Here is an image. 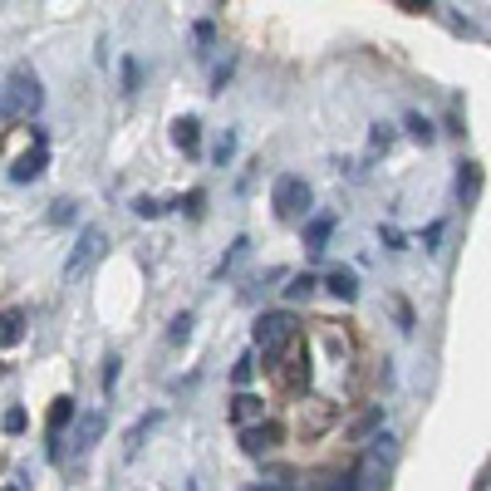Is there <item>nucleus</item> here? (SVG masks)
<instances>
[{"label":"nucleus","mask_w":491,"mask_h":491,"mask_svg":"<svg viewBox=\"0 0 491 491\" xmlns=\"http://www.w3.org/2000/svg\"><path fill=\"white\" fill-rule=\"evenodd\" d=\"M270 207H276L280 222H310V207H315L310 182L300 177V172H280L276 187H270Z\"/></svg>","instance_id":"7ed1b4c3"},{"label":"nucleus","mask_w":491,"mask_h":491,"mask_svg":"<svg viewBox=\"0 0 491 491\" xmlns=\"http://www.w3.org/2000/svg\"><path fill=\"white\" fill-rule=\"evenodd\" d=\"M256 491H290V487H270V481H261V487Z\"/></svg>","instance_id":"4c0bfd02"},{"label":"nucleus","mask_w":491,"mask_h":491,"mask_svg":"<svg viewBox=\"0 0 491 491\" xmlns=\"http://www.w3.org/2000/svg\"><path fill=\"white\" fill-rule=\"evenodd\" d=\"M378 241H384V251H408V236L398 231L394 222H384V226H378Z\"/></svg>","instance_id":"7c9ffc66"},{"label":"nucleus","mask_w":491,"mask_h":491,"mask_svg":"<svg viewBox=\"0 0 491 491\" xmlns=\"http://www.w3.org/2000/svg\"><path fill=\"white\" fill-rule=\"evenodd\" d=\"M143 89V65L133 54H123V94H138Z\"/></svg>","instance_id":"b1692460"},{"label":"nucleus","mask_w":491,"mask_h":491,"mask_svg":"<svg viewBox=\"0 0 491 491\" xmlns=\"http://www.w3.org/2000/svg\"><path fill=\"white\" fill-rule=\"evenodd\" d=\"M246 251H251V236H236V241H231V251H226V256H222V266H216V276H226V270H236V266H241V261H246Z\"/></svg>","instance_id":"412c9836"},{"label":"nucleus","mask_w":491,"mask_h":491,"mask_svg":"<svg viewBox=\"0 0 491 491\" xmlns=\"http://www.w3.org/2000/svg\"><path fill=\"white\" fill-rule=\"evenodd\" d=\"M172 207H177V212H187V216H192V222H197V216L207 212V192H202V187H192V192H182Z\"/></svg>","instance_id":"4be33fe9"},{"label":"nucleus","mask_w":491,"mask_h":491,"mask_svg":"<svg viewBox=\"0 0 491 491\" xmlns=\"http://www.w3.org/2000/svg\"><path fill=\"white\" fill-rule=\"evenodd\" d=\"M187 491H197V487H187Z\"/></svg>","instance_id":"ea45409f"},{"label":"nucleus","mask_w":491,"mask_h":491,"mask_svg":"<svg viewBox=\"0 0 491 491\" xmlns=\"http://www.w3.org/2000/svg\"><path fill=\"white\" fill-rule=\"evenodd\" d=\"M44 168H50V148H30L11 162V182H35Z\"/></svg>","instance_id":"f8f14e48"},{"label":"nucleus","mask_w":491,"mask_h":491,"mask_svg":"<svg viewBox=\"0 0 491 491\" xmlns=\"http://www.w3.org/2000/svg\"><path fill=\"white\" fill-rule=\"evenodd\" d=\"M330 491H363V472H359V462H354V467L349 472H344V477L339 481H334V487Z\"/></svg>","instance_id":"473e14b6"},{"label":"nucleus","mask_w":491,"mask_h":491,"mask_svg":"<svg viewBox=\"0 0 491 491\" xmlns=\"http://www.w3.org/2000/svg\"><path fill=\"white\" fill-rule=\"evenodd\" d=\"M192 315H177V320H172L168 324V344H187V339H192Z\"/></svg>","instance_id":"c85d7f7f"},{"label":"nucleus","mask_w":491,"mask_h":491,"mask_svg":"<svg viewBox=\"0 0 491 491\" xmlns=\"http://www.w3.org/2000/svg\"><path fill=\"white\" fill-rule=\"evenodd\" d=\"M315 290H320V276H315V270H300V276H290L285 300H310Z\"/></svg>","instance_id":"6ab92c4d"},{"label":"nucleus","mask_w":491,"mask_h":491,"mask_svg":"<svg viewBox=\"0 0 491 491\" xmlns=\"http://www.w3.org/2000/svg\"><path fill=\"white\" fill-rule=\"evenodd\" d=\"M251 339H256L261 354H266V363H276L290 344H300V320L290 310H266L256 320V330H251ZM266 363H261V369H266Z\"/></svg>","instance_id":"f03ea898"},{"label":"nucleus","mask_w":491,"mask_h":491,"mask_svg":"<svg viewBox=\"0 0 491 491\" xmlns=\"http://www.w3.org/2000/svg\"><path fill=\"white\" fill-rule=\"evenodd\" d=\"M104 427H108V413H84L74 427V457H89L94 452V442L104 438Z\"/></svg>","instance_id":"1a4fd4ad"},{"label":"nucleus","mask_w":491,"mask_h":491,"mask_svg":"<svg viewBox=\"0 0 491 491\" xmlns=\"http://www.w3.org/2000/svg\"><path fill=\"white\" fill-rule=\"evenodd\" d=\"M398 11H408V15H423V11H433V0H398Z\"/></svg>","instance_id":"c9c22d12"},{"label":"nucleus","mask_w":491,"mask_h":491,"mask_svg":"<svg viewBox=\"0 0 491 491\" xmlns=\"http://www.w3.org/2000/svg\"><path fill=\"white\" fill-rule=\"evenodd\" d=\"M334 226H339V216H330V212H320V216H310V222H305V251H310V256H320L324 246H330Z\"/></svg>","instance_id":"9b49d317"},{"label":"nucleus","mask_w":491,"mask_h":491,"mask_svg":"<svg viewBox=\"0 0 491 491\" xmlns=\"http://www.w3.org/2000/svg\"><path fill=\"white\" fill-rule=\"evenodd\" d=\"M452 192H457L462 207H472L481 197V162H457V182H452Z\"/></svg>","instance_id":"9d476101"},{"label":"nucleus","mask_w":491,"mask_h":491,"mask_svg":"<svg viewBox=\"0 0 491 491\" xmlns=\"http://www.w3.org/2000/svg\"><path fill=\"white\" fill-rule=\"evenodd\" d=\"M231 69H236V59H226V65H216V74H212V94H222V89H226V79H231Z\"/></svg>","instance_id":"f704fd0d"},{"label":"nucleus","mask_w":491,"mask_h":491,"mask_svg":"<svg viewBox=\"0 0 491 491\" xmlns=\"http://www.w3.org/2000/svg\"><path fill=\"white\" fill-rule=\"evenodd\" d=\"M251 378H256V354H241V359H236V369H231L236 394H246V388H251Z\"/></svg>","instance_id":"aec40b11"},{"label":"nucleus","mask_w":491,"mask_h":491,"mask_svg":"<svg viewBox=\"0 0 491 491\" xmlns=\"http://www.w3.org/2000/svg\"><path fill=\"white\" fill-rule=\"evenodd\" d=\"M25 339V315L20 310H0V349H15Z\"/></svg>","instance_id":"f3484780"},{"label":"nucleus","mask_w":491,"mask_h":491,"mask_svg":"<svg viewBox=\"0 0 491 491\" xmlns=\"http://www.w3.org/2000/svg\"><path fill=\"white\" fill-rule=\"evenodd\" d=\"M5 491H20V487H5Z\"/></svg>","instance_id":"58836bf2"},{"label":"nucleus","mask_w":491,"mask_h":491,"mask_svg":"<svg viewBox=\"0 0 491 491\" xmlns=\"http://www.w3.org/2000/svg\"><path fill=\"white\" fill-rule=\"evenodd\" d=\"M69 423H74V398H54L50 417H44V433H50V457H59V438H65Z\"/></svg>","instance_id":"6e6552de"},{"label":"nucleus","mask_w":491,"mask_h":491,"mask_svg":"<svg viewBox=\"0 0 491 491\" xmlns=\"http://www.w3.org/2000/svg\"><path fill=\"white\" fill-rule=\"evenodd\" d=\"M0 427H5L11 438H20L25 427H30V413H25V408H5V417H0Z\"/></svg>","instance_id":"cd10ccee"},{"label":"nucleus","mask_w":491,"mask_h":491,"mask_svg":"<svg viewBox=\"0 0 491 491\" xmlns=\"http://www.w3.org/2000/svg\"><path fill=\"white\" fill-rule=\"evenodd\" d=\"M442 231H448V222H442V216H438V222H427L423 236H417V241H423V251H438V246H442Z\"/></svg>","instance_id":"2f4dec72"},{"label":"nucleus","mask_w":491,"mask_h":491,"mask_svg":"<svg viewBox=\"0 0 491 491\" xmlns=\"http://www.w3.org/2000/svg\"><path fill=\"white\" fill-rule=\"evenodd\" d=\"M197 40L212 44V40H216V25H212V20H197Z\"/></svg>","instance_id":"e433bc0d"},{"label":"nucleus","mask_w":491,"mask_h":491,"mask_svg":"<svg viewBox=\"0 0 491 491\" xmlns=\"http://www.w3.org/2000/svg\"><path fill=\"white\" fill-rule=\"evenodd\" d=\"M172 143H177L187 158H197V152H202V123H197V118H177V123H172Z\"/></svg>","instance_id":"4468645a"},{"label":"nucleus","mask_w":491,"mask_h":491,"mask_svg":"<svg viewBox=\"0 0 491 491\" xmlns=\"http://www.w3.org/2000/svg\"><path fill=\"white\" fill-rule=\"evenodd\" d=\"M104 246H108L104 226H84V231L74 236V251H69V261H65V276H69V280L84 276V270L94 266L98 256H104Z\"/></svg>","instance_id":"20e7f679"},{"label":"nucleus","mask_w":491,"mask_h":491,"mask_svg":"<svg viewBox=\"0 0 491 491\" xmlns=\"http://www.w3.org/2000/svg\"><path fill=\"white\" fill-rule=\"evenodd\" d=\"M320 285L330 290L334 300H344V305H354V300H359V276H354V270H344V266H334Z\"/></svg>","instance_id":"ddd939ff"},{"label":"nucleus","mask_w":491,"mask_h":491,"mask_svg":"<svg viewBox=\"0 0 491 491\" xmlns=\"http://www.w3.org/2000/svg\"><path fill=\"white\" fill-rule=\"evenodd\" d=\"M226 417H231L236 427H256V423H266V398L261 394H251V388H246V394H236L231 398V408H226Z\"/></svg>","instance_id":"0eeeda50"},{"label":"nucleus","mask_w":491,"mask_h":491,"mask_svg":"<svg viewBox=\"0 0 491 491\" xmlns=\"http://www.w3.org/2000/svg\"><path fill=\"white\" fill-rule=\"evenodd\" d=\"M413 324H417L413 305H408V300H398V330H403V334H413Z\"/></svg>","instance_id":"72a5a7b5"},{"label":"nucleus","mask_w":491,"mask_h":491,"mask_svg":"<svg viewBox=\"0 0 491 491\" xmlns=\"http://www.w3.org/2000/svg\"><path fill=\"white\" fill-rule=\"evenodd\" d=\"M394 138H398L394 123H374V129H369V148H374V152H388V148H394Z\"/></svg>","instance_id":"a878e982"},{"label":"nucleus","mask_w":491,"mask_h":491,"mask_svg":"<svg viewBox=\"0 0 491 491\" xmlns=\"http://www.w3.org/2000/svg\"><path fill=\"white\" fill-rule=\"evenodd\" d=\"M162 417H168V413H162V408H152V413H143V417H138V423H133V427H129V438H123V452H129V457H138V448H143V438H148V433H152V427H158V423H162Z\"/></svg>","instance_id":"dca6fc26"},{"label":"nucleus","mask_w":491,"mask_h":491,"mask_svg":"<svg viewBox=\"0 0 491 491\" xmlns=\"http://www.w3.org/2000/svg\"><path fill=\"white\" fill-rule=\"evenodd\" d=\"M118 374H123V359H118V354H108V359H104V374H98L104 394H113V388H118Z\"/></svg>","instance_id":"c756f323"},{"label":"nucleus","mask_w":491,"mask_h":491,"mask_svg":"<svg viewBox=\"0 0 491 491\" xmlns=\"http://www.w3.org/2000/svg\"><path fill=\"white\" fill-rule=\"evenodd\" d=\"M378 427H384V403H374L369 413H359V423H354V438H359V442H374Z\"/></svg>","instance_id":"a211bd4d"},{"label":"nucleus","mask_w":491,"mask_h":491,"mask_svg":"<svg viewBox=\"0 0 491 491\" xmlns=\"http://www.w3.org/2000/svg\"><path fill=\"white\" fill-rule=\"evenodd\" d=\"M162 212H168V202H158V197H133V216H143V222H158Z\"/></svg>","instance_id":"393cba45"},{"label":"nucleus","mask_w":491,"mask_h":491,"mask_svg":"<svg viewBox=\"0 0 491 491\" xmlns=\"http://www.w3.org/2000/svg\"><path fill=\"white\" fill-rule=\"evenodd\" d=\"M280 438H285V427L266 417V423H256V427H246V433H241V452H246V457H266V452L280 448Z\"/></svg>","instance_id":"423d86ee"},{"label":"nucleus","mask_w":491,"mask_h":491,"mask_svg":"<svg viewBox=\"0 0 491 491\" xmlns=\"http://www.w3.org/2000/svg\"><path fill=\"white\" fill-rule=\"evenodd\" d=\"M334 417H339V408H334L330 398H305V403L295 408V427L305 433V438H320Z\"/></svg>","instance_id":"39448f33"},{"label":"nucleus","mask_w":491,"mask_h":491,"mask_svg":"<svg viewBox=\"0 0 491 491\" xmlns=\"http://www.w3.org/2000/svg\"><path fill=\"white\" fill-rule=\"evenodd\" d=\"M44 108V89H40V74L30 65H15L5 89H0V113L5 118H35Z\"/></svg>","instance_id":"f257e3e1"},{"label":"nucleus","mask_w":491,"mask_h":491,"mask_svg":"<svg viewBox=\"0 0 491 491\" xmlns=\"http://www.w3.org/2000/svg\"><path fill=\"white\" fill-rule=\"evenodd\" d=\"M231 158H236V129H226L222 138H216V148H212V162L216 168H231Z\"/></svg>","instance_id":"5701e85b"},{"label":"nucleus","mask_w":491,"mask_h":491,"mask_svg":"<svg viewBox=\"0 0 491 491\" xmlns=\"http://www.w3.org/2000/svg\"><path fill=\"white\" fill-rule=\"evenodd\" d=\"M403 129H408V138L423 143V148H433V143H438V123H433L427 113H417V108H408V113H403Z\"/></svg>","instance_id":"2eb2a0df"},{"label":"nucleus","mask_w":491,"mask_h":491,"mask_svg":"<svg viewBox=\"0 0 491 491\" xmlns=\"http://www.w3.org/2000/svg\"><path fill=\"white\" fill-rule=\"evenodd\" d=\"M79 216V207L69 202V197H59V202H50V226H69Z\"/></svg>","instance_id":"bb28decb"}]
</instances>
